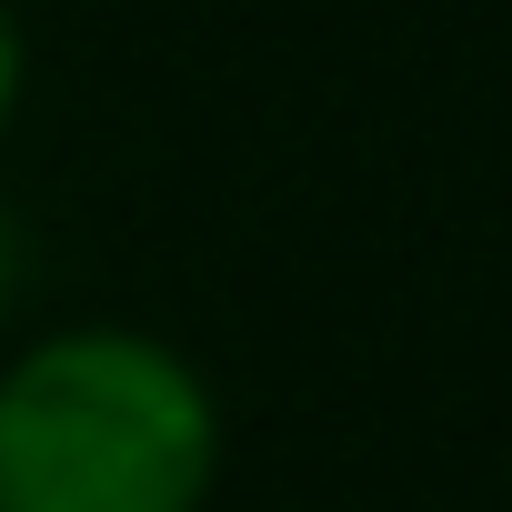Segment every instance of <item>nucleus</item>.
I'll return each mask as SVG.
<instances>
[{
  "label": "nucleus",
  "instance_id": "obj_1",
  "mask_svg": "<svg viewBox=\"0 0 512 512\" xmlns=\"http://www.w3.org/2000/svg\"><path fill=\"white\" fill-rule=\"evenodd\" d=\"M211 472V382L151 332L81 322L0 372V512H201Z\"/></svg>",
  "mask_w": 512,
  "mask_h": 512
},
{
  "label": "nucleus",
  "instance_id": "obj_2",
  "mask_svg": "<svg viewBox=\"0 0 512 512\" xmlns=\"http://www.w3.org/2000/svg\"><path fill=\"white\" fill-rule=\"evenodd\" d=\"M21 71H31V51H21L11 0H0V131H11V111H21Z\"/></svg>",
  "mask_w": 512,
  "mask_h": 512
},
{
  "label": "nucleus",
  "instance_id": "obj_3",
  "mask_svg": "<svg viewBox=\"0 0 512 512\" xmlns=\"http://www.w3.org/2000/svg\"><path fill=\"white\" fill-rule=\"evenodd\" d=\"M11 292H21V231H11V211H0V312H11Z\"/></svg>",
  "mask_w": 512,
  "mask_h": 512
}]
</instances>
